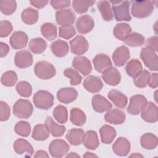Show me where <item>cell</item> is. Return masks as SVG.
<instances>
[{
  "instance_id": "obj_1",
  "label": "cell",
  "mask_w": 158,
  "mask_h": 158,
  "mask_svg": "<svg viewBox=\"0 0 158 158\" xmlns=\"http://www.w3.org/2000/svg\"><path fill=\"white\" fill-rule=\"evenodd\" d=\"M131 12L133 17L143 19L149 17L154 11L153 1H132Z\"/></svg>"
},
{
  "instance_id": "obj_2",
  "label": "cell",
  "mask_w": 158,
  "mask_h": 158,
  "mask_svg": "<svg viewBox=\"0 0 158 158\" xmlns=\"http://www.w3.org/2000/svg\"><path fill=\"white\" fill-rule=\"evenodd\" d=\"M33 101L37 108L47 110L53 106L54 96L48 91L40 90L35 93Z\"/></svg>"
},
{
  "instance_id": "obj_3",
  "label": "cell",
  "mask_w": 158,
  "mask_h": 158,
  "mask_svg": "<svg viewBox=\"0 0 158 158\" xmlns=\"http://www.w3.org/2000/svg\"><path fill=\"white\" fill-rule=\"evenodd\" d=\"M112 5V10L117 21H130L131 19L130 14V3L128 1L119 2H110Z\"/></svg>"
},
{
  "instance_id": "obj_4",
  "label": "cell",
  "mask_w": 158,
  "mask_h": 158,
  "mask_svg": "<svg viewBox=\"0 0 158 158\" xmlns=\"http://www.w3.org/2000/svg\"><path fill=\"white\" fill-rule=\"evenodd\" d=\"M35 75L40 79L48 80L56 75V69L54 65L48 61H39L34 67Z\"/></svg>"
},
{
  "instance_id": "obj_5",
  "label": "cell",
  "mask_w": 158,
  "mask_h": 158,
  "mask_svg": "<svg viewBox=\"0 0 158 158\" xmlns=\"http://www.w3.org/2000/svg\"><path fill=\"white\" fill-rule=\"evenodd\" d=\"M33 107L27 99H20L13 106V114L19 118H28L32 114Z\"/></svg>"
},
{
  "instance_id": "obj_6",
  "label": "cell",
  "mask_w": 158,
  "mask_h": 158,
  "mask_svg": "<svg viewBox=\"0 0 158 158\" xmlns=\"http://www.w3.org/2000/svg\"><path fill=\"white\" fill-rule=\"evenodd\" d=\"M140 57L147 68L151 71H157L158 58L156 52L153 49L144 47L141 49Z\"/></svg>"
},
{
  "instance_id": "obj_7",
  "label": "cell",
  "mask_w": 158,
  "mask_h": 158,
  "mask_svg": "<svg viewBox=\"0 0 158 158\" xmlns=\"http://www.w3.org/2000/svg\"><path fill=\"white\" fill-rule=\"evenodd\" d=\"M69 145L63 139H54L49 146V152L52 157L60 158L69 151Z\"/></svg>"
},
{
  "instance_id": "obj_8",
  "label": "cell",
  "mask_w": 158,
  "mask_h": 158,
  "mask_svg": "<svg viewBox=\"0 0 158 158\" xmlns=\"http://www.w3.org/2000/svg\"><path fill=\"white\" fill-rule=\"evenodd\" d=\"M148 101L143 95H134L130 98L127 112L130 115H138L144 109Z\"/></svg>"
},
{
  "instance_id": "obj_9",
  "label": "cell",
  "mask_w": 158,
  "mask_h": 158,
  "mask_svg": "<svg viewBox=\"0 0 158 158\" xmlns=\"http://www.w3.org/2000/svg\"><path fill=\"white\" fill-rule=\"evenodd\" d=\"M70 46L71 52L76 55H82L85 53L88 48L89 44L86 39L81 36H76L70 41Z\"/></svg>"
},
{
  "instance_id": "obj_10",
  "label": "cell",
  "mask_w": 158,
  "mask_h": 158,
  "mask_svg": "<svg viewBox=\"0 0 158 158\" xmlns=\"http://www.w3.org/2000/svg\"><path fill=\"white\" fill-rule=\"evenodd\" d=\"M73 67L83 75H87L92 71V65L90 60L84 56H77L72 61Z\"/></svg>"
},
{
  "instance_id": "obj_11",
  "label": "cell",
  "mask_w": 158,
  "mask_h": 158,
  "mask_svg": "<svg viewBox=\"0 0 158 158\" xmlns=\"http://www.w3.org/2000/svg\"><path fill=\"white\" fill-rule=\"evenodd\" d=\"M130 51L125 46L118 47L112 54V60L117 67H122L130 59Z\"/></svg>"
},
{
  "instance_id": "obj_12",
  "label": "cell",
  "mask_w": 158,
  "mask_h": 158,
  "mask_svg": "<svg viewBox=\"0 0 158 158\" xmlns=\"http://www.w3.org/2000/svg\"><path fill=\"white\" fill-rule=\"evenodd\" d=\"M14 62L15 65L19 68H27L33 64V56L27 50H21L16 52Z\"/></svg>"
},
{
  "instance_id": "obj_13",
  "label": "cell",
  "mask_w": 158,
  "mask_h": 158,
  "mask_svg": "<svg viewBox=\"0 0 158 158\" xmlns=\"http://www.w3.org/2000/svg\"><path fill=\"white\" fill-rule=\"evenodd\" d=\"M94 26L93 18L89 15H83L78 17L76 22V28L81 34H86L90 32Z\"/></svg>"
},
{
  "instance_id": "obj_14",
  "label": "cell",
  "mask_w": 158,
  "mask_h": 158,
  "mask_svg": "<svg viewBox=\"0 0 158 158\" xmlns=\"http://www.w3.org/2000/svg\"><path fill=\"white\" fill-rule=\"evenodd\" d=\"M76 15L74 12L70 9L57 10L56 13V20L58 25H72L74 23Z\"/></svg>"
},
{
  "instance_id": "obj_15",
  "label": "cell",
  "mask_w": 158,
  "mask_h": 158,
  "mask_svg": "<svg viewBox=\"0 0 158 158\" xmlns=\"http://www.w3.org/2000/svg\"><path fill=\"white\" fill-rule=\"evenodd\" d=\"M141 117L146 122H156L158 120L157 106L152 102H148L141 112Z\"/></svg>"
},
{
  "instance_id": "obj_16",
  "label": "cell",
  "mask_w": 158,
  "mask_h": 158,
  "mask_svg": "<svg viewBox=\"0 0 158 158\" xmlns=\"http://www.w3.org/2000/svg\"><path fill=\"white\" fill-rule=\"evenodd\" d=\"M101 77L104 81L110 86L117 85L121 80L120 72L116 68L113 67L106 69L102 73Z\"/></svg>"
},
{
  "instance_id": "obj_17",
  "label": "cell",
  "mask_w": 158,
  "mask_h": 158,
  "mask_svg": "<svg viewBox=\"0 0 158 158\" xmlns=\"http://www.w3.org/2000/svg\"><path fill=\"white\" fill-rule=\"evenodd\" d=\"M28 36L22 31H15L10 36L9 43L14 49H20L25 48L28 43Z\"/></svg>"
},
{
  "instance_id": "obj_18",
  "label": "cell",
  "mask_w": 158,
  "mask_h": 158,
  "mask_svg": "<svg viewBox=\"0 0 158 158\" xmlns=\"http://www.w3.org/2000/svg\"><path fill=\"white\" fill-rule=\"evenodd\" d=\"M83 86L88 91L95 93L101 90L103 87V83L99 77L89 75L84 80Z\"/></svg>"
},
{
  "instance_id": "obj_19",
  "label": "cell",
  "mask_w": 158,
  "mask_h": 158,
  "mask_svg": "<svg viewBox=\"0 0 158 158\" xmlns=\"http://www.w3.org/2000/svg\"><path fill=\"white\" fill-rule=\"evenodd\" d=\"M92 107L97 112L103 113L112 109V104L104 96L100 94H95L92 98Z\"/></svg>"
},
{
  "instance_id": "obj_20",
  "label": "cell",
  "mask_w": 158,
  "mask_h": 158,
  "mask_svg": "<svg viewBox=\"0 0 158 158\" xmlns=\"http://www.w3.org/2000/svg\"><path fill=\"white\" fill-rule=\"evenodd\" d=\"M114 152L118 156H126L130 151V141L124 137H119L112 145Z\"/></svg>"
},
{
  "instance_id": "obj_21",
  "label": "cell",
  "mask_w": 158,
  "mask_h": 158,
  "mask_svg": "<svg viewBox=\"0 0 158 158\" xmlns=\"http://www.w3.org/2000/svg\"><path fill=\"white\" fill-rule=\"evenodd\" d=\"M78 96V92L73 88H62L57 93L58 100L64 104H69L73 102Z\"/></svg>"
},
{
  "instance_id": "obj_22",
  "label": "cell",
  "mask_w": 158,
  "mask_h": 158,
  "mask_svg": "<svg viewBox=\"0 0 158 158\" xmlns=\"http://www.w3.org/2000/svg\"><path fill=\"white\" fill-rule=\"evenodd\" d=\"M105 120L112 124H122L125 120V113L118 109H110L104 115Z\"/></svg>"
},
{
  "instance_id": "obj_23",
  "label": "cell",
  "mask_w": 158,
  "mask_h": 158,
  "mask_svg": "<svg viewBox=\"0 0 158 158\" xmlns=\"http://www.w3.org/2000/svg\"><path fill=\"white\" fill-rule=\"evenodd\" d=\"M93 62L94 69L99 73H102L107 68L112 65L110 57L104 54H98L93 59Z\"/></svg>"
},
{
  "instance_id": "obj_24",
  "label": "cell",
  "mask_w": 158,
  "mask_h": 158,
  "mask_svg": "<svg viewBox=\"0 0 158 158\" xmlns=\"http://www.w3.org/2000/svg\"><path fill=\"white\" fill-rule=\"evenodd\" d=\"M13 148L14 151L18 154L25 153L31 156L34 152L33 148L30 143L22 138H19L15 141L13 144Z\"/></svg>"
},
{
  "instance_id": "obj_25",
  "label": "cell",
  "mask_w": 158,
  "mask_h": 158,
  "mask_svg": "<svg viewBox=\"0 0 158 158\" xmlns=\"http://www.w3.org/2000/svg\"><path fill=\"white\" fill-rule=\"evenodd\" d=\"M109 99L118 108H124L127 104L128 98L122 92L117 89L110 90L107 94Z\"/></svg>"
},
{
  "instance_id": "obj_26",
  "label": "cell",
  "mask_w": 158,
  "mask_h": 158,
  "mask_svg": "<svg viewBox=\"0 0 158 158\" xmlns=\"http://www.w3.org/2000/svg\"><path fill=\"white\" fill-rule=\"evenodd\" d=\"M44 124L49 133L54 137L62 136L66 130L65 126L58 125L49 116L47 117Z\"/></svg>"
},
{
  "instance_id": "obj_27",
  "label": "cell",
  "mask_w": 158,
  "mask_h": 158,
  "mask_svg": "<svg viewBox=\"0 0 158 158\" xmlns=\"http://www.w3.org/2000/svg\"><path fill=\"white\" fill-rule=\"evenodd\" d=\"M85 132L80 128H72L67 132L65 138L68 142L74 146H78L83 143Z\"/></svg>"
},
{
  "instance_id": "obj_28",
  "label": "cell",
  "mask_w": 158,
  "mask_h": 158,
  "mask_svg": "<svg viewBox=\"0 0 158 158\" xmlns=\"http://www.w3.org/2000/svg\"><path fill=\"white\" fill-rule=\"evenodd\" d=\"M51 49L52 53L58 57L65 56L69 51L68 43L62 40L54 41L51 45Z\"/></svg>"
},
{
  "instance_id": "obj_29",
  "label": "cell",
  "mask_w": 158,
  "mask_h": 158,
  "mask_svg": "<svg viewBox=\"0 0 158 158\" xmlns=\"http://www.w3.org/2000/svg\"><path fill=\"white\" fill-rule=\"evenodd\" d=\"M83 143L87 149L95 150L99 145V141L96 132L93 130L86 131V133H85Z\"/></svg>"
},
{
  "instance_id": "obj_30",
  "label": "cell",
  "mask_w": 158,
  "mask_h": 158,
  "mask_svg": "<svg viewBox=\"0 0 158 158\" xmlns=\"http://www.w3.org/2000/svg\"><path fill=\"white\" fill-rule=\"evenodd\" d=\"M101 141L106 144H110L116 136V131L109 125H104L99 129Z\"/></svg>"
},
{
  "instance_id": "obj_31",
  "label": "cell",
  "mask_w": 158,
  "mask_h": 158,
  "mask_svg": "<svg viewBox=\"0 0 158 158\" xmlns=\"http://www.w3.org/2000/svg\"><path fill=\"white\" fill-rule=\"evenodd\" d=\"M141 146L146 149H154L157 146L158 140L157 136L151 133H146L143 135L140 138Z\"/></svg>"
},
{
  "instance_id": "obj_32",
  "label": "cell",
  "mask_w": 158,
  "mask_h": 158,
  "mask_svg": "<svg viewBox=\"0 0 158 158\" xmlns=\"http://www.w3.org/2000/svg\"><path fill=\"white\" fill-rule=\"evenodd\" d=\"M86 117L85 112L79 108H72L70 110V120L76 126H83L86 122Z\"/></svg>"
},
{
  "instance_id": "obj_33",
  "label": "cell",
  "mask_w": 158,
  "mask_h": 158,
  "mask_svg": "<svg viewBox=\"0 0 158 158\" xmlns=\"http://www.w3.org/2000/svg\"><path fill=\"white\" fill-rule=\"evenodd\" d=\"M131 33V27L126 23H117L113 30V34L116 38L123 41L125 38Z\"/></svg>"
},
{
  "instance_id": "obj_34",
  "label": "cell",
  "mask_w": 158,
  "mask_h": 158,
  "mask_svg": "<svg viewBox=\"0 0 158 158\" xmlns=\"http://www.w3.org/2000/svg\"><path fill=\"white\" fill-rule=\"evenodd\" d=\"M30 50L35 54L43 53L47 48V43L41 38L31 39L28 44Z\"/></svg>"
},
{
  "instance_id": "obj_35",
  "label": "cell",
  "mask_w": 158,
  "mask_h": 158,
  "mask_svg": "<svg viewBox=\"0 0 158 158\" xmlns=\"http://www.w3.org/2000/svg\"><path fill=\"white\" fill-rule=\"evenodd\" d=\"M57 30L56 25L49 22L43 23L41 27L42 35L49 41H52L56 38L57 35Z\"/></svg>"
},
{
  "instance_id": "obj_36",
  "label": "cell",
  "mask_w": 158,
  "mask_h": 158,
  "mask_svg": "<svg viewBox=\"0 0 158 158\" xmlns=\"http://www.w3.org/2000/svg\"><path fill=\"white\" fill-rule=\"evenodd\" d=\"M125 70L128 75L135 78L143 70V66L139 60L133 59L127 64Z\"/></svg>"
},
{
  "instance_id": "obj_37",
  "label": "cell",
  "mask_w": 158,
  "mask_h": 158,
  "mask_svg": "<svg viewBox=\"0 0 158 158\" xmlns=\"http://www.w3.org/2000/svg\"><path fill=\"white\" fill-rule=\"evenodd\" d=\"M97 6L104 20L111 21L113 19L114 15L112 14L111 6L109 1H100L98 2Z\"/></svg>"
},
{
  "instance_id": "obj_38",
  "label": "cell",
  "mask_w": 158,
  "mask_h": 158,
  "mask_svg": "<svg viewBox=\"0 0 158 158\" xmlns=\"http://www.w3.org/2000/svg\"><path fill=\"white\" fill-rule=\"evenodd\" d=\"M21 19L25 24L33 25L35 23L38 19V12L35 9L28 7L22 11Z\"/></svg>"
},
{
  "instance_id": "obj_39",
  "label": "cell",
  "mask_w": 158,
  "mask_h": 158,
  "mask_svg": "<svg viewBox=\"0 0 158 158\" xmlns=\"http://www.w3.org/2000/svg\"><path fill=\"white\" fill-rule=\"evenodd\" d=\"M123 41L129 46L138 47L144 44L145 39L141 34L133 32L129 34Z\"/></svg>"
},
{
  "instance_id": "obj_40",
  "label": "cell",
  "mask_w": 158,
  "mask_h": 158,
  "mask_svg": "<svg viewBox=\"0 0 158 158\" xmlns=\"http://www.w3.org/2000/svg\"><path fill=\"white\" fill-rule=\"evenodd\" d=\"M49 134L45 124H38L34 127L31 136L35 140L44 141L49 137Z\"/></svg>"
},
{
  "instance_id": "obj_41",
  "label": "cell",
  "mask_w": 158,
  "mask_h": 158,
  "mask_svg": "<svg viewBox=\"0 0 158 158\" xmlns=\"http://www.w3.org/2000/svg\"><path fill=\"white\" fill-rule=\"evenodd\" d=\"M54 118L59 123H65L68 119V111L67 108L62 105L57 106L52 112Z\"/></svg>"
},
{
  "instance_id": "obj_42",
  "label": "cell",
  "mask_w": 158,
  "mask_h": 158,
  "mask_svg": "<svg viewBox=\"0 0 158 158\" xmlns=\"http://www.w3.org/2000/svg\"><path fill=\"white\" fill-rule=\"evenodd\" d=\"M18 80V77L17 73L12 70L7 71L4 72L1 79V82L2 85L7 87H12L15 85L17 81Z\"/></svg>"
},
{
  "instance_id": "obj_43",
  "label": "cell",
  "mask_w": 158,
  "mask_h": 158,
  "mask_svg": "<svg viewBox=\"0 0 158 158\" xmlns=\"http://www.w3.org/2000/svg\"><path fill=\"white\" fill-rule=\"evenodd\" d=\"M95 1H73L72 7L74 10L78 14H83L86 12L88 8L93 6Z\"/></svg>"
},
{
  "instance_id": "obj_44",
  "label": "cell",
  "mask_w": 158,
  "mask_h": 158,
  "mask_svg": "<svg viewBox=\"0 0 158 158\" xmlns=\"http://www.w3.org/2000/svg\"><path fill=\"white\" fill-rule=\"evenodd\" d=\"M17 2L14 0H2L0 1V9L6 15L12 14L16 10Z\"/></svg>"
},
{
  "instance_id": "obj_45",
  "label": "cell",
  "mask_w": 158,
  "mask_h": 158,
  "mask_svg": "<svg viewBox=\"0 0 158 158\" xmlns=\"http://www.w3.org/2000/svg\"><path fill=\"white\" fill-rule=\"evenodd\" d=\"M150 74L148 70H143L139 75L133 78V82L135 86L139 88L146 87L148 85Z\"/></svg>"
},
{
  "instance_id": "obj_46",
  "label": "cell",
  "mask_w": 158,
  "mask_h": 158,
  "mask_svg": "<svg viewBox=\"0 0 158 158\" xmlns=\"http://www.w3.org/2000/svg\"><path fill=\"white\" fill-rule=\"evenodd\" d=\"M15 132L23 137L28 136L31 132V127L28 122L20 121L16 123L14 127Z\"/></svg>"
},
{
  "instance_id": "obj_47",
  "label": "cell",
  "mask_w": 158,
  "mask_h": 158,
  "mask_svg": "<svg viewBox=\"0 0 158 158\" xmlns=\"http://www.w3.org/2000/svg\"><path fill=\"white\" fill-rule=\"evenodd\" d=\"M16 91L19 95L22 97L28 98L31 96L32 87L31 85L25 81H19L16 85Z\"/></svg>"
},
{
  "instance_id": "obj_48",
  "label": "cell",
  "mask_w": 158,
  "mask_h": 158,
  "mask_svg": "<svg viewBox=\"0 0 158 158\" xmlns=\"http://www.w3.org/2000/svg\"><path fill=\"white\" fill-rule=\"evenodd\" d=\"M76 34L75 27L72 25H61L59 28V36L65 40H69Z\"/></svg>"
},
{
  "instance_id": "obj_49",
  "label": "cell",
  "mask_w": 158,
  "mask_h": 158,
  "mask_svg": "<svg viewBox=\"0 0 158 158\" xmlns=\"http://www.w3.org/2000/svg\"><path fill=\"white\" fill-rule=\"evenodd\" d=\"M64 75L70 79V84L73 86H76L81 82L82 77L77 71L72 69L67 68L64 72Z\"/></svg>"
},
{
  "instance_id": "obj_50",
  "label": "cell",
  "mask_w": 158,
  "mask_h": 158,
  "mask_svg": "<svg viewBox=\"0 0 158 158\" xmlns=\"http://www.w3.org/2000/svg\"><path fill=\"white\" fill-rule=\"evenodd\" d=\"M13 27L12 23L7 20H1L0 22V36L1 38L7 37L12 32Z\"/></svg>"
},
{
  "instance_id": "obj_51",
  "label": "cell",
  "mask_w": 158,
  "mask_h": 158,
  "mask_svg": "<svg viewBox=\"0 0 158 158\" xmlns=\"http://www.w3.org/2000/svg\"><path fill=\"white\" fill-rule=\"evenodd\" d=\"M10 115V109L9 105L4 101H0V120L6 121Z\"/></svg>"
},
{
  "instance_id": "obj_52",
  "label": "cell",
  "mask_w": 158,
  "mask_h": 158,
  "mask_svg": "<svg viewBox=\"0 0 158 158\" xmlns=\"http://www.w3.org/2000/svg\"><path fill=\"white\" fill-rule=\"evenodd\" d=\"M70 0H52L50 3L52 7L55 9H62L65 7H68L70 5Z\"/></svg>"
},
{
  "instance_id": "obj_53",
  "label": "cell",
  "mask_w": 158,
  "mask_h": 158,
  "mask_svg": "<svg viewBox=\"0 0 158 158\" xmlns=\"http://www.w3.org/2000/svg\"><path fill=\"white\" fill-rule=\"evenodd\" d=\"M157 36H153L148 38L146 41V47L149 48L156 52L157 50Z\"/></svg>"
},
{
  "instance_id": "obj_54",
  "label": "cell",
  "mask_w": 158,
  "mask_h": 158,
  "mask_svg": "<svg viewBox=\"0 0 158 158\" xmlns=\"http://www.w3.org/2000/svg\"><path fill=\"white\" fill-rule=\"evenodd\" d=\"M148 85L151 88H156L158 86V74L153 73L150 74Z\"/></svg>"
},
{
  "instance_id": "obj_55",
  "label": "cell",
  "mask_w": 158,
  "mask_h": 158,
  "mask_svg": "<svg viewBox=\"0 0 158 158\" xmlns=\"http://www.w3.org/2000/svg\"><path fill=\"white\" fill-rule=\"evenodd\" d=\"M30 2L33 6H34L38 9H41V8H43L44 7H45L47 5V4L49 2V1H46V0H43V1L33 0V1H30Z\"/></svg>"
},
{
  "instance_id": "obj_56",
  "label": "cell",
  "mask_w": 158,
  "mask_h": 158,
  "mask_svg": "<svg viewBox=\"0 0 158 158\" xmlns=\"http://www.w3.org/2000/svg\"><path fill=\"white\" fill-rule=\"evenodd\" d=\"M9 51V46L3 42L0 43V56L1 57H5Z\"/></svg>"
},
{
  "instance_id": "obj_57",
  "label": "cell",
  "mask_w": 158,
  "mask_h": 158,
  "mask_svg": "<svg viewBox=\"0 0 158 158\" xmlns=\"http://www.w3.org/2000/svg\"><path fill=\"white\" fill-rule=\"evenodd\" d=\"M35 157H49V155L46 151L43 150H39L36 151L34 156Z\"/></svg>"
},
{
  "instance_id": "obj_58",
  "label": "cell",
  "mask_w": 158,
  "mask_h": 158,
  "mask_svg": "<svg viewBox=\"0 0 158 158\" xmlns=\"http://www.w3.org/2000/svg\"><path fill=\"white\" fill-rule=\"evenodd\" d=\"M98 157V156L92 153V152H86L84 155H83V157Z\"/></svg>"
},
{
  "instance_id": "obj_59",
  "label": "cell",
  "mask_w": 158,
  "mask_h": 158,
  "mask_svg": "<svg viewBox=\"0 0 158 158\" xmlns=\"http://www.w3.org/2000/svg\"><path fill=\"white\" fill-rule=\"evenodd\" d=\"M66 157H80V156L75 152H70L66 156Z\"/></svg>"
},
{
  "instance_id": "obj_60",
  "label": "cell",
  "mask_w": 158,
  "mask_h": 158,
  "mask_svg": "<svg viewBox=\"0 0 158 158\" xmlns=\"http://www.w3.org/2000/svg\"><path fill=\"white\" fill-rule=\"evenodd\" d=\"M130 157H143V156L141 155V154H138V153H135V154H133L130 155Z\"/></svg>"
}]
</instances>
